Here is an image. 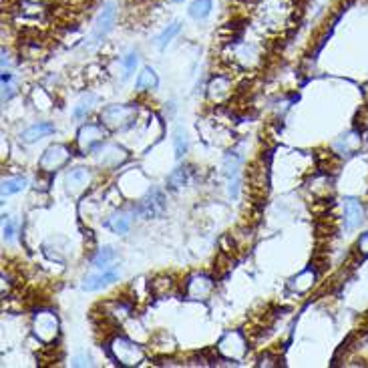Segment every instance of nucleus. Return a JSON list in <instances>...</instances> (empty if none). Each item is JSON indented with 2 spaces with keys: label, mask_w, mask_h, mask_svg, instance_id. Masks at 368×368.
I'll use <instances>...</instances> for the list:
<instances>
[{
  "label": "nucleus",
  "mask_w": 368,
  "mask_h": 368,
  "mask_svg": "<svg viewBox=\"0 0 368 368\" xmlns=\"http://www.w3.org/2000/svg\"><path fill=\"white\" fill-rule=\"evenodd\" d=\"M342 208H344V230L352 232L360 227V224L364 222V206L360 203V199L346 198Z\"/></svg>",
  "instance_id": "9"
},
{
  "label": "nucleus",
  "mask_w": 368,
  "mask_h": 368,
  "mask_svg": "<svg viewBox=\"0 0 368 368\" xmlns=\"http://www.w3.org/2000/svg\"><path fill=\"white\" fill-rule=\"evenodd\" d=\"M239 165H242V158L237 155V153H227L224 159V175L230 179V182H234L237 179V171H239Z\"/></svg>",
  "instance_id": "20"
},
{
  "label": "nucleus",
  "mask_w": 368,
  "mask_h": 368,
  "mask_svg": "<svg viewBox=\"0 0 368 368\" xmlns=\"http://www.w3.org/2000/svg\"><path fill=\"white\" fill-rule=\"evenodd\" d=\"M211 0H196V2H191V6H189V16L191 18H196V20H203V18H208L211 13Z\"/></svg>",
  "instance_id": "21"
},
{
  "label": "nucleus",
  "mask_w": 368,
  "mask_h": 368,
  "mask_svg": "<svg viewBox=\"0 0 368 368\" xmlns=\"http://www.w3.org/2000/svg\"><path fill=\"white\" fill-rule=\"evenodd\" d=\"M119 278V270L117 268H113V270H103L101 274H91V276H87L83 280V290H87V292H95V290H101V288H107L109 284H113L115 280Z\"/></svg>",
  "instance_id": "13"
},
{
  "label": "nucleus",
  "mask_w": 368,
  "mask_h": 368,
  "mask_svg": "<svg viewBox=\"0 0 368 368\" xmlns=\"http://www.w3.org/2000/svg\"><path fill=\"white\" fill-rule=\"evenodd\" d=\"M131 224H133V211L131 210H117L115 213H111L105 222V225L109 227V230H111V232L121 234V236L129 232Z\"/></svg>",
  "instance_id": "14"
},
{
  "label": "nucleus",
  "mask_w": 368,
  "mask_h": 368,
  "mask_svg": "<svg viewBox=\"0 0 368 368\" xmlns=\"http://www.w3.org/2000/svg\"><path fill=\"white\" fill-rule=\"evenodd\" d=\"M358 147H360V133L358 131H350L346 133V135H342L340 141L336 143V149L340 151L342 155H352Z\"/></svg>",
  "instance_id": "18"
},
{
  "label": "nucleus",
  "mask_w": 368,
  "mask_h": 368,
  "mask_svg": "<svg viewBox=\"0 0 368 368\" xmlns=\"http://www.w3.org/2000/svg\"><path fill=\"white\" fill-rule=\"evenodd\" d=\"M115 25V4H105V8L99 13L97 20H95V27H93V39L103 40L109 35V30Z\"/></svg>",
  "instance_id": "11"
},
{
  "label": "nucleus",
  "mask_w": 368,
  "mask_h": 368,
  "mask_svg": "<svg viewBox=\"0 0 368 368\" xmlns=\"http://www.w3.org/2000/svg\"><path fill=\"white\" fill-rule=\"evenodd\" d=\"M356 250H358V254H360V256H368V232L358 237Z\"/></svg>",
  "instance_id": "30"
},
{
  "label": "nucleus",
  "mask_w": 368,
  "mask_h": 368,
  "mask_svg": "<svg viewBox=\"0 0 368 368\" xmlns=\"http://www.w3.org/2000/svg\"><path fill=\"white\" fill-rule=\"evenodd\" d=\"M218 352L227 360H242L248 352V340L239 330H232L218 342Z\"/></svg>",
  "instance_id": "4"
},
{
  "label": "nucleus",
  "mask_w": 368,
  "mask_h": 368,
  "mask_svg": "<svg viewBox=\"0 0 368 368\" xmlns=\"http://www.w3.org/2000/svg\"><path fill=\"white\" fill-rule=\"evenodd\" d=\"M137 119V105H109L101 113V121L109 129L123 131L135 125Z\"/></svg>",
  "instance_id": "2"
},
{
  "label": "nucleus",
  "mask_w": 368,
  "mask_h": 368,
  "mask_svg": "<svg viewBox=\"0 0 368 368\" xmlns=\"http://www.w3.org/2000/svg\"><path fill=\"white\" fill-rule=\"evenodd\" d=\"M25 187H27V179H25V177H11V179H4V182H2V198L18 194V191H23Z\"/></svg>",
  "instance_id": "23"
},
{
  "label": "nucleus",
  "mask_w": 368,
  "mask_h": 368,
  "mask_svg": "<svg viewBox=\"0 0 368 368\" xmlns=\"http://www.w3.org/2000/svg\"><path fill=\"white\" fill-rule=\"evenodd\" d=\"M2 232H4V239H13L14 234H16V225L13 224V220L11 218H4V225H2Z\"/></svg>",
  "instance_id": "29"
},
{
  "label": "nucleus",
  "mask_w": 368,
  "mask_h": 368,
  "mask_svg": "<svg viewBox=\"0 0 368 368\" xmlns=\"http://www.w3.org/2000/svg\"><path fill=\"white\" fill-rule=\"evenodd\" d=\"M187 184V170L185 167H177V170L171 173L170 177H167V185H170L171 189H179V187H184Z\"/></svg>",
  "instance_id": "25"
},
{
  "label": "nucleus",
  "mask_w": 368,
  "mask_h": 368,
  "mask_svg": "<svg viewBox=\"0 0 368 368\" xmlns=\"http://www.w3.org/2000/svg\"><path fill=\"white\" fill-rule=\"evenodd\" d=\"M51 133H54L53 123H47V121H42V123H37V125L28 127L27 131L20 135V139H23L25 143H35V141H39V139H42V137L51 135Z\"/></svg>",
  "instance_id": "16"
},
{
  "label": "nucleus",
  "mask_w": 368,
  "mask_h": 368,
  "mask_svg": "<svg viewBox=\"0 0 368 368\" xmlns=\"http://www.w3.org/2000/svg\"><path fill=\"white\" fill-rule=\"evenodd\" d=\"M2 89H4V91H2V101L6 103V101H8V99L13 97V87L4 83V85H2Z\"/></svg>",
  "instance_id": "31"
},
{
  "label": "nucleus",
  "mask_w": 368,
  "mask_h": 368,
  "mask_svg": "<svg viewBox=\"0 0 368 368\" xmlns=\"http://www.w3.org/2000/svg\"><path fill=\"white\" fill-rule=\"evenodd\" d=\"M66 194L71 196H79L83 194L89 185H91V171L85 170V167H75L66 173L65 177Z\"/></svg>",
  "instance_id": "10"
},
{
  "label": "nucleus",
  "mask_w": 368,
  "mask_h": 368,
  "mask_svg": "<svg viewBox=\"0 0 368 368\" xmlns=\"http://www.w3.org/2000/svg\"><path fill=\"white\" fill-rule=\"evenodd\" d=\"M173 145H175V158L182 159L187 153V133H185L184 127H175V133H173Z\"/></svg>",
  "instance_id": "22"
},
{
  "label": "nucleus",
  "mask_w": 368,
  "mask_h": 368,
  "mask_svg": "<svg viewBox=\"0 0 368 368\" xmlns=\"http://www.w3.org/2000/svg\"><path fill=\"white\" fill-rule=\"evenodd\" d=\"M93 101H95V97H93V95H89L87 99H83L79 105L73 109V117H75V119L87 117V113L91 111V103H93Z\"/></svg>",
  "instance_id": "27"
},
{
  "label": "nucleus",
  "mask_w": 368,
  "mask_h": 368,
  "mask_svg": "<svg viewBox=\"0 0 368 368\" xmlns=\"http://www.w3.org/2000/svg\"><path fill=\"white\" fill-rule=\"evenodd\" d=\"M171 286H173V282H171L170 278H163V276L155 278V280L151 282V290H153L158 296H165V294L171 290Z\"/></svg>",
  "instance_id": "26"
},
{
  "label": "nucleus",
  "mask_w": 368,
  "mask_h": 368,
  "mask_svg": "<svg viewBox=\"0 0 368 368\" xmlns=\"http://www.w3.org/2000/svg\"><path fill=\"white\" fill-rule=\"evenodd\" d=\"M71 158H73V151L66 145L54 143L51 147H47V151L39 159L40 173H54V171L63 170L66 163L71 161Z\"/></svg>",
  "instance_id": "3"
},
{
  "label": "nucleus",
  "mask_w": 368,
  "mask_h": 368,
  "mask_svg": "<svg viewBox=\"0 0 368 368\" xmlns=\"http://www.w3.org/2000/svg\"><path fill=\"white\" fill-rule=\"evenodd\" d=\"M107 131L103 129V125L97 123H85L77 133V147L83 155L87 153H95V149L105 141Z\"/></svg>",
  "instance_id": "5"
},
{
  "label": "nucleus",
  "mask_w": 368,
  "mask_h": 368,
  "mask_svg": "<svg viewBox=\"0 0 368 368\" xmlns=\"http://www.w3.org/2000/svg\"><path fill=\"white\" fill-rule=\"evenodd\" d=\"M109 350L121 367H139L145 358L143 348L125 336H113V340L109 342Z\"/></svg>",
  "instance_id": "1"
},
{
  "label": "nucleus",
  "mask_w": 368,
  "mask_h": 368,
  "mask_svg": "<svg viewBox=\"0 0 368 368\" xmlns=\"http://www.w3.org/2000/svg\"><path fill=\"white\" fill-rule=\"evenodd\" d=\"M95 153H97V161L101 167H119L129 158L127 151L119 145H99L95 149Z\"/></svg>",
  "instance_id": "8"
},
{
  "label": "nucleus",
  "mask_w": 368,
  "mask_h": 368,
  "mask_svg": "<svg viewBox=\"0 0 368 368\" xmlns=\"http://www.w3.org/2000/svg\"><path fill=\"white\" fill-rule=\"evenodd\" d=\"M213 292V280L206 274H194L185 282V296L189 300H208Z\"/></svg>",
  "instance_id": "7"
},
{
  "label": "nucleus",
  "mask_w": 368,
  "mask_h": 368,
  "mask_svg": "<svg viewBox=\"0 0 368 368\" xmlns=\"http://www.w3.org/2000/svg\"><path fill=\"white\" fill-rule=\"evenodd\" d=\"M117 260V251L113 250L111 246H105V248H101V250L97 251V256L93 258V266L95 268H101V270H107L111 262H115Z\"/></svg>",
  "instance_id": "19"
},
{
  "label": "nucleus",
  "mask_w": 368,
  "mask_h": 368,
  "mask_svg": "<svg viewBox=\"0 0 368 368\" xmlns=\"http://www.w3.org/2000/svg\"><path fill=\"white\" fill-rule=\"evenodd\" d=\"M314 282H316V270L314 268H308V270L300 272L298 276L292 278V280L288 282V286L294 290V292L304 294V292H308V290L314 286Z\"/></svg>",
  "instance_id": "15"
},
{
  "label": "nucleus",
  "mask_w": 368,
  "mask_h": 368,
  "mask_svg": "<svg viewBox=\"0 0 368 368\" xmlns=\"http://www.w3.org/2000/svg\"><path fill=\"white\" fill-rule=\"evenodd\" d=\"M123 66H125V77H129L135 66H137V53H129L123 59Z\"/></svg>",
  "instance_id": "28"
},
{
  "label": "nucleus",
  "mask_w": 368,
  "mask_h": 368,
  "mask_svg": "<svg viewBox=\"0 0 368 368\" xmlns=\"http://www.w3.org/2000/svg\"><path fill=\"white\" fill-rule=\"evenodd\" d=\"M175 2H182V0H175Z\"/></svg>",
  "instance_id": "32"
},
{
  "label": "nucleus",
  "mask_w": 368,
  "mask_h": 368,
  "mask_svg": "<svg viewBox=\"0 0 368 368\" xmlns=\"http://www.w3.org/2000/svg\"><path fill=\"white\" fill-rule=\"evenodd\" d=\"M158 85H159L158 73H155L151 66H145L143 71L139 73V77H137L135 89H137V91H151V89H155Z\"/></svg>",
  "instance_id": "17"
},
{
  "label": "nucleus",
  "mask_w": 368,
  "mask_h": 368,
  "mask_svg": "<svg viewBox=\"0 0 368 368\" xmlns=\"http://www.w3.org/2000/svg\"><path fill=\"white\" fill-rule=\"evenodd\" d=\"M139 211H141V215L147 218V220L163 215V211H165V198H163V194L159 189H151L149 196L141 201Z\"/></svg>",
  "instance_id": "12"
},
{
  "label": "nucleus",
  "mask_w": 368,
  "mask_h": 368,
  "mask_svg": "<svg viewBox=\"0 0 368 368\" xmlns=\"http://www.w3.org/2000/svg\"><path fill=\"white\" fill-rule=\"evenodd\" d=\"M179 30H182V23H171L170 27L165 28L161 35H159V39H158V44H159V49H165L167 44H170L171 40L175 39L177 35H179Z\"/></svg>",
  "instance_id": "24"
},
{
  "label": "nucleus",
  "mask_w": 368,
  "mask_h": 368,
  "mask_svg": "<svg viewBox=\"0 0 368 368\" xmlns=\"http://www.w3.org/2000/svg\"><path fill=\"white\" fill-rule=\"evenodd\" d=\"M32 330L40 342L51 344L59 336V318L53 312H37L32 320Z\"/></svg>",
  "instance_id": "6"
}]
</instances>
